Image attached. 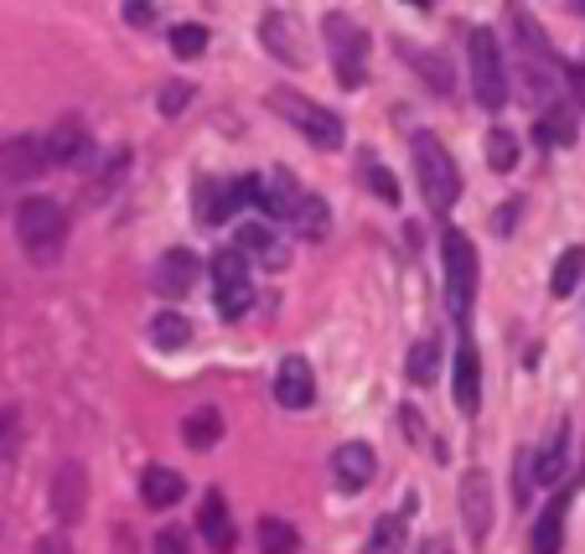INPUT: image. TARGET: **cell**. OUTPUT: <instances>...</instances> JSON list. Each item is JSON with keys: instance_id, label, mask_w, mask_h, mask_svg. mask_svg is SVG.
<instances>
[{"instance_id": "1", "label": "cell", "mask_w": 585, "mask_h": 554, "mask_svg": "<svg viewBox=\"0 0 585 554\" xmlns=\"http://www.w3.org/2000/svg\"><path fill=\"white\" fill-rule=\"evenodd\" d=\"M409 156H415V181H420V197L430 212H450V202L462 197V171L450 161V150L440 146V136L420 130L409 140Z\"/></svg>"}, {"instance_id": "2", "label": "cell", "mask_w": 585, "mask_h": 554, "mask_svg": "<svg viewBox=\"0 0 585 554\" xmlns=\"http://www.w3.org/2000/svg\"><path fill=\"white\" fill-rule=\"evenodd\" d=\"M16 239L37 265H52L62 255V239H68V212L52 197H27L16 208Z\"/></svg>"}, {"instance_id": "3", "label": "cell", "mask_w": 585, "mask_h": 554, "mask_svg": "<svg viewBox=\"0 0 585 554\" xmlns=\"http://www.w3.org/2000/svg\"><path fill=\"white\" fill-rule=\"evenodd\" d=\"M466 58H472V93L482 109L508 105V62H503V42L487 27H472L466 37Z\"/></svg>"}, {"instance_id": "4", "label": "cell", "mask_w": 585, "mask_h": 554, "mask_svg": "<svg viewBox=\"0 0 585 554\" xmlns=\"http://www.w3.org/2000/svg\"><path fill=\"white\" fill-rule=\"evenodd\" d=\"M321 31H327V52H331V68H337V83H343V89H363V83H368V37H363V27L353 16L331 11L327 21H321Z\"/></svg>"}, {"instance_id": "5", "label": "cell", "mask_w": 585, "mask_h": 554, "mask_svg": "<svg viewBox=\"0 0 585 554\" xmlns=\"http://www.w3.org/2000/svg\"><path fill=\"white\" fill-rule=\"evenodd\" d=\"M270 105L280 109V120L286 125H296L300 136L311 140V146H321V150H337L347 140V130H343V120L331 115L327 105H316V99H306V93H290V89H275L270 93Z\"/></svg>"}, {"instance_id": "6", "label": "cell", "mask_w": 585, "mask_h": 554, "mask_svg": "<svg viewBox=\"0 0 585 554\" xmlns=\"http://www.w3.org/2000/svg\"><path fill=\"white\" fill-rule=\"evenodd\" d=\"M440 259H446V306L450 316H466L472 300H477V249L462 228H446L440 234Z\"/></svg>"}, {"instance_id": "7", "label": "cell", "mask_w": 585, "mask_h": 554, "mask_svg": "<svg viewBox=\"0 0 585 554\" xmlns=\"http://www.w3.org/2000/svg\"><path fill=\"white\" fill-rule=\"evenodd\" d=\"M212 300H218L224 316H244L255 306V280H249L244 249H218L212 255Z\"/></svg>"}, {"instance_id": "8", "label": "cell", "mask_w": 585, "mask_h": 554, "mask_svg": "<svg viewBox=\"0 0 585 554\" xmlns=\"http://www.w3.org/2000/svg\"><path fill=\"white\" fill-rule=\"evenodd\" d=\"M456 503H462V528L472 544H487V534H493V477L482 472V466H472L462 477V493H456Z\"/></svg>"}, {"instance_id": "9", "label": "cell", "mask_w": 585, "mask_h": 554, "mask_svg": "<svg viewBox=\"0 0 585 554\" xmlns=\"http://www.w3.org/2000/svg\"><path fill=\"white\" fill-rule=\"evenodd\" d=\"M47 166H93V136L78 120H58L42 136Z\"/></svg>"}, {"instance_id": "10", "label": "cell", "mask_w": 585, "mask_h": 554, "mask_svg": "<svg viewBox=\"0 0 585 554\" xmlns=\"http://www.w3.org/2000/svg\"><path fill=\"white\" fill-rule=\"evenodd\" d=\"M450 389H456V409L466 419L482 415V358H477V343L462 337L456 343V374H450Z\"/></svg>"}, {"instance_id": "11", "label": "cell", "mask_w": 585, "mask_h": 554, "mask_svg": "<svg viewBox=\"0 0 585 554\" xmlns=\"http://www.w3.org/2000/svg\"><path fill=\"white\" fill-rule=\"evenodd\" d=\"M331 472H337V487H343V493H363L378 472L374 446H368V441H347V446H337L331 451Z\"/></svg>"}, {"instance_id": "12", "label": "cell", "mask_w": 585, "mask_h": 554, "mask_svg": "<svg viewBox=\"0 0 585 554\" xmlns=\"http://www.w3.org/2000/svg\"><path fill=\"white\" fill-rule=\"evenodd\" d=\"M197 280H202V259H197L192 249H166V255L156 259V290H161V296L181 300Z\"/></svg>"}, {"instance_id": "13", "label": "cell", "mask_w": 585, "mask_h": 554, "mask_svg": "<svg viewBox=\"0 0 585 554\" xmlns=\"http://www.w3.org/2000/svg\"><path fill=\"white\" fill-rule=\"evenodd\" d=\"M234 208H244V181H224V177H202L197 181V224H224Z\"/></svg>"}, {"instance_id": "14", "label": "cell", "mask_w": 585, "mask_h": 554, "mask_svg": "<svg viewBox=\"0 0 585 554\" xmlns=\"http://www.w3.org/2000/svg\"><path fill=\"white\" fill-rule=\"evenodd\" d=\"M275 399L286 409H311L316 399V374L306 358H286L280 368H275Z\"/></svg>"}, {"instance_id": "15", "label": "cell", "mask_w": 585, "mask_h": 554, "mask_svg": "<svg viewBox=\"0 0 585 554\" xmlns=\"http://www.w3.org/2000/svg\"><path fill=\"white\" fill-rule=\"evenodd\" d=\"M0 171L11 181H31L47 171V150H42V136H16L0 146Z\"/></svg>"}, {"instance_id": "16", "label": "cell", "mask_w": 585, "mask_h": 554, "mask_svg": "<svg viewBox=\"0 0 585 554\" xmlns=\"http://www.w3.org/2000/svg\"><path fill=\"white\" fill-rule=\"evenodd\" d=\"M571 497H575V487H559V493L544 503L539 524H534V554H559V550H565V518H571Z\"/></svg>"}, {"instance_id": "17", "label": "cell", "mask_w": 585, "mask_h": 554, "mask_svg": "<svg viewBox=\"0 0 585 554\" xmlns=\"http://www.w3.org/2000/svg\"><path fill=\"white\" fill-rule=\"evenodd\" d=\"M197 528H202V540H208L212 554H228L234 544H239V534H234V518H228V497L212 487L208 497H202V513H197Z\"/></svg>"}, {"instance_id": "18", "label": "cell", "mask_w": 585, "mask_h": 554, "mask_svg": "<svg viewBox=\"0 0 585 554\" xmlns=\"http://www.w3.org/2000/svg\"><path fill=\"white\" fill-rule=\"evenodd\" d=\"M83 497H89V472L78 462H68L58 472V487H52V508H58V524H78L83 518Z\"/></svg>"}, {"instance_id": "19", "label": "cell", "mask_w": 585, "mask_h": 554, "mask_svg": "<svg viewBox=\"0 0 585 554\" xmlns=\"http://www.w3.org/2000/svg\"><path fill=\"white\" fill-rule=\"evenodd\" d=\"M565 466H571V425L559 419L555 435H549V446L534 456V482H539V487H559V482H565Z\"/></svg>"}, {"instance_id": "20", "label": "cell", "mask_w": 585, "mask_h": 554, "mask_svg": "<svg viewBox=\"0 0 585 554\" xmlns=\"http://www.w3.org/2000/svg\"><path fill=\"white\" fill-rule=\"evenodd\" d=\"M259 42L270 47L280 62H290V68L306 58V52H300V37H296V21H290L286 11H270V16H265V27H259Z\"/></svg>"}, {"instance_id": "21", "label": "cell", "mask_w": 585, "mask_h": 554, "mask_svg": "<svg viewBox=\"0 0 585 554\" xmlns=\"http://www.w3.org/2000/svg\"><path fill=\"white\" fill-rule=\"evenodd\" d=\"M181 493H187L181 472H171V466H146V477H140V503H146V508H171V503H181Z\"/></svg>"}, {"instance_id": "22", "label": "cell", "mask_w": 585, "mask_h": 554, "mask_svg": "<svg viewBox=\"0 0 585 554\" xmlns=\"http://www.w3.org/2000/svg\"><path fill=\"white\" fill-rule=\"evenodd\" d=\"M218 435H224V415H218L212 405L192 409V415L181 419V446L187 451H212L218 446Z\"/></svg>"}, {"instance_id": "23", "label": "cell", "mask_w": 585, "mask_h": 554, "mask_svg": "<svg viewBox=\"0 0 585 554\" xmlns=\"http://www.w3.org/2000/svg\"><path fill=\"white\" fill-rule=\"evenodd\" d=\"M300 202V187L290 181V171H270V181H259V208L275 218H290Z\"/></svg>"}, {"instance_id": "24", "label": "cell", "mask_w": 585, "mask_h": 554, "mask_svg": "<svg viewBox=\"0 0 585 554\" xmlns=\"http://www.w3.org/2000/svg\"><path fill=\"white\" fill-rule=\"evenodd\" d=\"M290 224H296L300 239H327V228H331L327 202H321V197H311V192H300L296 212H290Z\"/></svg>"}, {"instance_id": "25", "label": "cell", "mask_w": 585, "mask_h": 554, "mask_svg": "<svg viewBox=\"0 0 585 554\" xmlns=\"http://www.w3.org/2000/svg\"><path fill=\"white\" fill-rule=\"evenodd\" d=\"M581 280H585V249L575 244V249H565V255L555 259V275H549V290H555V296L565 300V296H575V290H581Z\"/></svg>"}, {"instance_id": "26", "label": "cell", "mask_w": 585, "mask_h": 554, "mask_svg": "<svg viewBox=\"0 0 585 554\" xmlns=\"http://www.w3.org/2000/svg\"><path fill=\"white\" fill-rule=\"evenodd\" d=\"M534 140H539V146H571L575 115L565 105H549V115H539V125H534Z\"/></svg>"}, {"instance_id": "27", "label": "cell", "mask_w": 585, "mask_h": 554, "mask_svg": "<svg viewBox=\"0 0 585 554\" xmlns=\"http://www.w3.org/2000/svg\"><path fill=\"white\" fill-rule=\"evenodd\" d=\"M436 368H440V343L436 337H420V343L409 347V363H405V374H409V384H436Z\"/></svg>"}, {"instance_id": "28", "label": "cell", "mask_w": 585, "mask_h": 554, "mask_svg": "<svg viewBox=\"0 0 585 554\" xmlns=\"http://www.w3.org/2000/svg\"><path fill=\"white\" fill-rule=\"evenodd\" d=\"M150 343H156V347H187V343H192V321H187L181 311L150 316Z\"/></svg>"}, {"instance_id": "29", "label": "cell", "mask_w": 585, "mask_h": 554, "mask_svg": "<svg viewBox=\"0 0 585 554\" xmlns=\"http://www.w3.org/2000/svg\"><path fill=\"white\" fill-rule=\"evenodd\" d=\"M363 181H368V192L384 202V208H399V181H394V171L378 156H363Z\"/></svg>"}, {"instance_id": "30", "label": "cell", "mask_w": 585, "mask_h": 554, "mask_svg": "<svg viewBox=\"0 0 585 554\" xmlns=\"http://www.w3.org/2000/svg\"><path fill=\"white\" fill-rule=\"evenodd\" d=\"M296 550H300V534L286 518H265L259 524V554H296Z\"/></svg>"}, {"instance_id": "31", "label": "cell", "mask_w": 585, "mask_h": 554, "mask_svg": "<svg viewBox=\"0 0 585 554\" xmlns=\"http://www.w3.org/2000/svg\"><path fill=\"white\" fill-rule=\"evenodd\" d=\"M202 47H208V27L202 21H177L171 27V52L177 58H202Z\"/></svg>"}, {"instance_id": "32", "label": "cell", "mask_w": 585, "mask_h": 554, "mask_svg": "<svg viewBox=\"0 0 585 554\" xmlns=\"http://www.w3.org/2000/svg\"><path fill=\"white\" fill-rule=\"evenodd\" d=\"M125 177H130V150H115V156H109V166H105V177L93 181V202H109V197L120 192Z\"/></svg>"}, {"instance_id": "33", "label": "cell", "mask_w": 585, "mask_h": 554, "mask_svg": "<svg viewBox=\"0 0 585 554\" xmlns=\"http://www.w3.org/2000/svg\"><path fill=\"white\" fill-rule=\"evenodd\" d=\"M405 550V518H378L368 534V554H399Z\"/></svg>"}, {"instance_id": "34", "label": "cell", "mask_w": 585, "mask_h": 554, "mask_svg": "<svg viewBox=\"0 0 585 554\" xmlns=\"http://www.w3.org/2000/svg\"><path fill=\"white\" fill-rule=\"evenodd\" d=\"M487 166L493 171H513L518 166V140L508 130H487Z\"/></svg>"}, {"instance_id": "35", "label": "cell", "mask_w": 585, "mask_h": 554, "mask_svg": "<svg viewBox=\"0 0 585 554\" xmlns=\"http://www.w3.org/2000/svg\"><path fill=\"white\" fill-rule=\"evenodd\" d=\"M187 105H192V83H166L161 99H156V109H161L166 120H177V115H181Z\"/></svg>"}, {"instance_id": "36", "label": "cell", "mask_w": 585, "mask_h": 554, "mask_svg": "<svg viewBox=\"0 0 585 554\" xmlns=\"http://www.w3.org/2000/svg\"><path fill=\"white\" fill-rule=\"evenodd\" d=\"M239 249H244V255H249V249H255V255H270V249H275V234H270L265 224H244V228H239Z\"/></svg>"}, {"instance_id": "37", "label": "cell", "mask_w": 585, "mask_h": 554, "mask_svg": "<svg viewBox=\"0 0 585 554\" xmlns=\"http://www.w3.org/2000/svg\"><path fill=\"white\" fill-rule=\"evenodd\" d=\"M420 68H425V78H430V89L450 93V73H446V58H440V52H420Z\"/></svg>"}, {"instance_id": "38", "label": "cell", "mask_w": 585, "mask_h": 554, "mask_svg": "<svg viewBox=\"0 0 585 554\" xmlns=\"http://www.w3.org/2000/svg\"><path fill=\"white\" fill-rule=\"evenodd\" d=\"M16 435H21V415H16V405H0V456H11Z\"/></svg>"}, {"instance_id": "39", "label": "cell", "mask_w": 585, "mask_h": 554, "mask_svg": "<svg viewBox=\"0 0 585 554\" xmlns=\"http://www.w3.org/2000/svg\"><path fill=\"white\" fill-rule=\"evenodd\" d=\"M125 21L130 27H150L156 21V0H125Z\"/></svg>"}, {"instance_id": "40", "label": "cell", "mask_w": 585, "mask_h": 554, "mask_svg": "<svg viewBox=\"0 0 585 554\" xmlns=\"http://www.w3.org/2000/svg\"><path fill=\"white\" fill-rule=\"evenodd\" d=\"M156 554H187V540H181L177 528H161L156 534Z\"/></svg>"}, {"instance_id": "41", "label": "cell", "mask_w": 585, "mask_h": 554, "mask_svg": "<svg viewBox=\"0 0 585 554\" xmlns=\"http://www.w3.org/2000/svg\"><path fill=\"white\" fill-rule=\"evenodd\" d=\"M528 482H534L528 477V456H518V477H513V503H518V508L528 503Z\"/></svg>"}, {"instance_id": "42", "label": "cell", "mask_w": 585, "mask_h": 554, "mask_svg": "<svg viewBox=\"0 0 585 554\" xmlns=\"http://www.w3.org/2000/svg\"><path fill=\"white\" fill-rule=\"evenodd\" d=\"M37 554H68V540H62V534H47V540H37Z\"/></svg>"}, {"instance_id": "43", "label": "cell", "mask_w": 585, "mask_h": 554, "mask_svg": "<svg viewBox=\"0 0 585 554\" xmlns=\"http://www.w3.org/2000/svg\"><path fill=\"white\" fill-rule=\"evenodd\" d=\"M405 6H420V11H430V0H405Z\"/></svg>"}, {"instance_id": "44", "label": "cell", "mask_w": 585, "mask_h": 554, "mask_svg": "<svg viewBox=\"0 0 585 554\" xmlns=\"http://www.w3.org/2000/svg\"><path fill=\"white\" fill-rule=\"evenodd\" d=\"M571 11H581V16H585V0H571Z\"/></svg>"}]
</instances>
